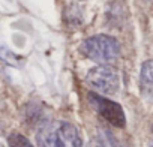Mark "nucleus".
Listing matches in <instances>:
<instances>
[{
    "label": "nucleus",
    "mask_w": 153,
    "mask_h": 147,
    "mask_svg": "<svg viewBox=\"0 0 153 147\" xmlns=\"http://www.w3.org/2000/svg\"><path fill=\"white\" fill-rule=\"evenodd\" d=\"M39 147H83L78 131L68 122H50L38 132Z\"/></svg>",
    "instance_id": "obj_1"
},
{
    "label": "nucleus",
    "mask_w": 153,
    "mask_h": 147,
    "mask_svg": "<svg viewBox=\"0 0 153 147\" xmlns=\"http://www.w3.org/2000/svg\"><path fill=\"white\" fill-rule=\"evenodd\" d=\"M8 143H9V147H33L32 143L24 135H21V134H12V135H9Z\"/></svg>",
    "instance_id": "obj_6"
},
{
    "label": "nucleus",
    "mask_w": 153,
    "mask_h": 147,
    "mask_svg": "<svg viewBox=\"0 0 153 147\" xmlns=\"http://www.w3.org/2000/svg\"><path fill=\"white\" fill-rule=\"evenodd\" d=\"M80 51L90 60L101 63V65H108L117 60L120 56V44L116 38L108 36V35H96L92 38H87L81 47Z\"/></svg>",
    "instance_id": "obj_2"
},
{
    "label": "nucleus",
    "mask_w": 153,
    "mask_h": 147,
    "mask_svg": "<svg viewBox=\"0 0 153 147\" xmlns=\"http://www.w3.org/2000/svg\"><path fill=\"white\" fill-rule=\"evenodd\" d=\"M87 147H107V146H105V143H104L102 140H99V138H92Z\"/></svg>",
    "instance_id": "obj_7"
},
{
    "label": "nucleus",
    "mask_w": 153,
    "mask_h": 147,
    "mask_svg": "<svg viewBox=\"0 0 153 147\" xmlns=\"http://www.w3.org/2000/svg\"><path fill=\"white\" fill-rule=\"evenodd\" d=\"M86 83L93 90L104 93V95H114L120 86L119 74L108 65H101V66L92 68L87 72Z\"/></svg>",
    "instance_id": "obj_3"
},
{
    "label": "nucleus",
    "mask_w": 153,
    "mask_h": 147,
    "mask_svg": "<svg viewBox=\"0 0 153 147\" xmlns=\"http://www.w3.org/2000/svg\"><path fill=\"white\" fill-rule=\"evenodd\" d=\"M140 80L143 87L153 90V60H147L141 66V74H140Z\"/></svg>",
    "instance_id": "obj_5"
},
{
    "label": "nucleus",
    "mask_w": 153,
    "mask_h": 147,
    "mask_svg": "<svg viewBox=\"0 0 153 147\" xmlns=\"http://www.w3.org/2000/svg\"><path fill=\"white\" fill-rule=\"evenodd\" d=\"M89 101L92 104V107L98 111V114L101 117H104L107 122H110L113 126L117 128H123L125 126V113L122 110V107L101 95L96 93H90L89 95Z\"/></svg>",
    "instance_id": "obj_4"
},
{
    "label": "nucleus",
    "mask_w": 153,
    "mask_h": 147,
    "mask_svg": "<svg viewBox=\"0 0 153 147\" xmlns=\"http://www.w3.org/2000/svg\"><path fill=\"white\" fill-rule=\"evenodd\" d=\"M149 147H153V132H152V140H150V144H149Z\"/></svg>",
    "instance_id": "obj_8"
}]
</instances>
